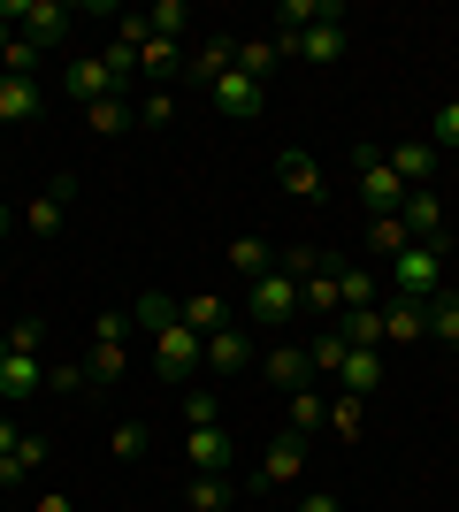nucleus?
<instances>
[{
	"label": "nucleus",
	"instance_id": "nucleus-1",
	"mask_svg": "<svg viewBox=\"0 0 459 512\" xmlns=\"http://www.w3.org/2000/svg\"><path fill=\"white\" fill-rule=\"evenodd\" d=\"M138 321L153 329V367H161L169 383H192V375H199V360H207V337H199V329H184L176 299L146 291V299H138Z\"/></svg>",
	"mask_w": 459,
	"mask_h": 512
},
{
	"label": "nucleus",
	"instance_id": "nucleus-2",
	"mask_svg": "<svg viewBox=\"0 0 459 512\" xmlns=\"http://www.w3.org/2000/svg\"><path fill=\"white\" fill-rule=\"evenodd\" d=\"M391 299H414V306H429V299H444L452 291V268H444V245H406V253L391 260Z\"/></svg>",
	"mask_w": 459,
	"mask_h": 512
},
{
	"label": "nucleus",
	"instance_id": "nucleus-3",
	"mask_svg": "<svg viewBox=\"0 0 459 512\" xmlns=\"http://www.w3.org/2000/svg\"><path fill=\"white\" fill-rule=\"evenodd\" d=\"M0 23H16V39H31L39 54H54V46H69L77 8H69V0H0Z\"/></svg>",
	"mask_w": 459,
	"mask_h": 512
},
{
	"label": "nucleus",
	"instance_id": "nucleus-4",
	"mask_svg": "<svg viewBox=\"0 0 459 512\" xmlns=\"http://www.w3.org/2000/svg\"><path fill=\"white\" fill-rule=\"evenodd\" d=\"M245 314L261 321V329H284L291 314H299V276H284V268H268L253 291H245Z\"/></svg>",
	"mask_w": 459,
	"mask_h": 512
},
{
	"label": "nucleus",
	"instance_id": "nucleus-5",
	"mask_svg": "<svg viewBox=\"0 0 459 512\" xmlns=\"http://www.w3.org/2000/svg\"><path fill=\"white\" fill-rule=\"evenodd\" d=\"M207 107H215V115H230V123H261L268 85H253L245 69H230V77H215V85H207Z\"/></svg>",
	"mask_w": 459,
	"mask_h": 512
},
{
	"label": "nucleus",
	"instance_id": "nucleus-6",
	"mask_svg": "<svg viewBox=\"0 0 459 512\" xmlns=\"http://www.w3.org/2000/svg\"><path fill=\"white\" fill-rule=\"evenodd\" d=\"M352 184H360V199H368L375 214H398V199H406V184H398V169L383 153H360V161H352Z\"/></svg>",
	"mask_w": 459,
	"mask_h": 512
},
{
	"label": "nucleus",
	"instance_id": "nucleus-7",
	"mask_svg": "<svg viewBox=\"0 0 459 512\" xmlns=\"http://www.w3.org/2000/svg\"><path fill=\"white\" fill-rule=\"evenodd\" d=\"M69 192H77V184H69V176H54V184H46L39 199H23V207H16V230L54 237V230H62V214H69Z\"/></svg>",
	"mask_w": 459,
	"mask_h": 512
},
{
	"label": "nucleus",
	"instance_id": "nucleus-8",
	"mask_svg": "<svg viewBox=\"0 0 459 512\" xmlns=\"http://www.w3.org/2000/svg\"><path fill=\"white\" fill-rule=\"evenodd\" d=\"M398 222H406L414 245H444V230H452V214H444L437 192H406V199H398Z\"/></svg>",
	"mask_w": 459,
	"mask_h": 512
},
{
	"label": "nucleus",
	"instance_id": "nucleus-9",
	"mask_svg": "<svg viewBox=\"0 0 459 512\" xmlns=\"http://www.w3.org/2000/svg\"><path fill=\"white\" fill-rule=\"evenodd\" d=\"M299 474H306V436L284 428V436L261 451V474H253V482H261V490H284V482H299Z\"/></svg>",
	"mask_w": 459,
	"mask_h": 512
},
{
	"label": "nucleus",
	"instance_id": "nucleus-10",
	"mask_svg": "<svg viewBox=\"0 0 459 512\" xmlns=\"http://www.w3.org/2000/svg\"><path fill=\"white\" fill-rule=\"evenodd\" d=\"M62 92H69V100H77V107H92V100H115V92H123V85H115V77H108V62H100V54H77V62L62 69Z\"/></svg>",
	"mask_w": 459,
	"mask_h": 512
},
{
	"label": "nucleus",
	"instance_id": "nucleus-11",
	"mask_svg": "<svg viewBox=\"0 0 459 512\" xmlns=\"http://www.w3.org/2000/svg\"><path fill=\"white\" fill-rule=\"evenodd\" d=\"M39 107H46V85H39V77H0V130L39 123Z\"/></svg>",
	"mask_w": 459,
	"mask_h": 512
},
{
	"label": "nucleus",
	"instance_id": "nucleus-12",
	"mask_svg": "<svg viewBox=\"0 0 459 512\" xmlns=\"http://www.w3.org/2000/svg\"><path fill=\"white\" fill-rule=\"evenodd\" d=\"M383 161L398 169V184H406V192H429V176H437V146H429V138H406V146H391Z\"/></svg>",
	"mask_w": 459,
	"mask_h": 512
},
{
	"label": "nucleus",
	"instance_id": "nucleus-13",
	"mask_svg": "<svg viewBox=\"0 0 459 512\" xmlns=\"http://www.w3.org/2000/svg\"><path fill=\"white\" fill-rule=\"evenodd\" d=\"M184 459L192 474H230V428H184Z\"/></svg>",
	"mask_w": 459,
	"mask_h": 512
},
{
	"label": "nucleus",
	"instance_id": "nucleus-14",
	"mask_svg": "<svg viewBox=\"0 0 459 512\" xmlns=\"http://www.w3.org/2000/svg\"><path fill=\"white\" fill-rule=\"evenodd\" d=\"M276 184H284L291 199H322V161L306 146H291V153H276Z\"/></svg>",
	"mask_w": 459,
	"mask_h": 512
},
{
	"label": "nucleus",
	"instance_id": "nucleus-15",
	"mask_svg": "<svg viewBox=\"0 0 459 512\" xmlns=\"http://www.w3.org/2000/svg\"><path fill=\"white\" fill-rule=\"evenodd\" d=\"M284 39V31H276ZM284 54H306V62H337L345 54V16H329V23H314V31H299V39H284Z\"/></svg>",
	"mask_w": 459,
	"mask_h": 512
},
{
	"label": "nucleus",
	"instance_id": "nucleus-16",
	"mask_svg": "<svg viewBox=\"0 0 459 512\" xmlns=\"http://www.w3.org/2000/svg\"><path fill=\"white\" fill-rule=\"evenodd\" d=\"M39 390H46L39 352H8V360H0V398H39Z\"/></svg>",
	"mask_w": 459,
	"mask_h": 512
},
{
	"label": "nucleus",
	"instance_id": "nucleus-17",
	"mask_svg": "<svg viewBox=\"0 0 459 512\" xmlns=\"http://www.w3.org/2000/svg\"><path fill=\"white\" fill-rule=\"evenodd\" d=\"M123 367H131V352H123V321H115V314H100V337H92V375L123 383Z\"/></svg>",
	"mask_w": 459,
	"mask_h": 512
},
{
	"label": "nucleus",
	"instance_id": "nucleus-18",
	"mask_svg": "<svg viewBox=\"0 0 459 512\" xmlns=\"http://www.w3.org/2000/svg\"><path fill=\"white\" fill-rule=\"evenodd\" d=\"M337 390H352V398H368V390H383V352H368V344H352L345 367H337Z\"/></svg>",
	"mask_w": 459,
	"mask_h": 512
},
{
	"label": "nucleus",
	"instance_id": "nucleus-19",
	"mask_svg": "<svg viewBox=\"0 0 459 512\" xmlns=\"http://www.w3.org/2000/svg\"><path fill=\"white\" fill-rule=\"evenodd\" d=\"M176 314H184V329H199V337L230 329V306H222V291H184V299H176Z\"/></svg>",
	"mask_w": 459,
	"mask_h": 512
},
{
	"label": "nucleus",
	"instance_id": "nucleus-20",
	"mask_svg": "<svg viewBox=\"0 0 459 512\" xmlns=\"http://www.w3.org/2000/svg\"><path fill=\"white\" fill-rule=\"evenodd\" d=\"M421 337H429V306H414V299L383 306V344H421Z\"/></svg>",
	"mask_w": 459,
	"mask_h": 512
},
{
	"label": "nucleus",
	"instance_id": "nucleus-21",
	"mask_svg": "<svg viewBox=\"0 0 459 512\" xmlns=\"http://www.w3.org/2000/svg\"><path fill=\"white\" fill-rule=\"evenodd\" d=\"M230 69H238V39H207L192 62H184V77H192V85H215V77H230Z\"/></svg>",
	"mask_w": 459,
	"mask_h": 512
},
{
	"label": "nucleus",
	"instance_id": "nucleus-22",
	"mask_svg": "<svg viewBox=\"0 0 459 512\" xmlns=\"http://www.w3.org/2000/svg\"><path fill=\"white\" fill-rule=\"evenodd\" d=\"M261 367H268V383H284V390H306V383H314V360H306V344H276Z\"/></svg>",
	"mask_w": 459,
	"mask_h": 512
},
{
	"label": "nucleus",
	"instance_id": "nucleus-23",
	"mask_svg": "<svg viewBox=\"0 0 459 512\" xmlns=\"http://www.w3.org/2000/svg\"><path fill=\"white\" fill-rule=\"evenodd\" d=\"M299 306H306V314H322V321L345 314V299H337V268H314V276L299 283Z\"/></svg>",
	"mask_w": 459,
	"mask_h": 512
},
{
	"label": "nucleus",
	"instance_id": "nucleus-24",
	"mask_svg": "<svg viewBox=\"0 0 459 512\" xmlns=\"http://www.w3.org/2000/svg\"><path fill=\"white\" fill-rule=\"evenodd\" d=\"M276 62H284V39H238V69L253 77V85H268Z\"/></svg>",
	"mask_w": 459,
	"mask_h": 512
},
{
	"label": "nucleus",
	"instance_id": "nucleus-25",
	"mask_svg": "<svg viewBox=\"0 0 459 512\" xmlns=\"http://www.w3.org/2000/svg\"><path fill=\"white\" fill-rule=\"evenodd\" d=\"M337 337H345V344H368V352H383V306H352V314H337Z\"/></svg>",
	"mask_w": 459,
	"mask_h": 512
},
{
	"label": "nucleus",
	"instance_id": "nucleus-26",
	"mask_svg": "<svg viewBox=\"0 0 459 512\" xmlns=\"http://www.w3.org/2000/svg\"><path fill=\"white\" fill-rule=\"evenodd\" d=\"M207 367H222V375L253 367V344H245V329H215V337H207Z\"/></svg>",
	"mask_w": 459,
	"mask_h": 512
},
{
	"label": "nucleus",
	"instance_id": "nucleus-27",
	"mask_svg": "<svg viewBox=\"0 0 459 512\" xmlns=\"http://www.w3.org/2000/svg\"><path fill=\"white\" fill-rule=\"evenodd\" d=\"M406 245H414V237H406V222H398V214H375V222H368V253L383 260V268H391Z\"/></svg>",
	"mask_w": 459,
	"mask_h": 512
},
{
	"label": "nucleus",
	"instance_id": "nucleus-28",
	"mask_svg": "<svg viewBox=\"0 0 459 512\" xmlns=\"http://www.w3.org/2000/svg\"><path fill=\"white\" fill-rule=\"evenodd\" d=\"M138 77H184V54H176V39H161V31H153V39L138 46Z\"/></svg>",
	"mask_w": 459,
	"mask_h": 512
},
{
	"label": "nucleus",
	"instance_id": "nucleus-29",
	"mask_svg": "<svg viewBox=\"0 0 459 512\" xmlns=\"http://www.w3.org/2000/svg\"><path fill=\"white\" fill-rule=\"evenodd\" d=\"M230 276H245V283L268 276V237H230Z\"/></svg>",
	"mask_w": 459,
	"mask_h": 512
},
{
	"label": "nucleus",
	"instance_id": "nucleus-30",
	"mask_svg": "<svg viewBox=\"0 0 459 512\" xmlns=\"http://www.w3.org/2000/svg\"><path fill=\"white\" fill-rule=\"evenodd\" d=\"M222 505H230V474H192L184 512H222Z\"/></svg>",
	"mask_w": 459,
	"mask_h": 512
},
{
	"label": "nucleus",
	"instance_id": "nucleus-31",
	"mask_svg": "<svg viewBox=\"0 0 459 512\" xmlns=\"http://www.w3.org/2000/svg\"><path fill=\"white\" fill-rule=\"evenodd\" d=\"M85 123H92V138H123V130H131V107H123V92H115V100H92V107H85Z\"/></svg>",
	"mask_w": 459,
	"mask_h": 512
},
{
	"label": "nucleus",
	"instance_id": "nucleus-32",
	"mask_svg": "<svg viewBox=\"0 0 459 512\" xmlns=\"http://www.w3.org/2000/svg\"><path fill=\"white\" fill-rule=\"evenodd\" d=\"M329 428H337V436H345V444H360V428H368V398H329Z\"/></svg>",
	"mask_w": 459,
	"mask_h": 512
},
{
	"label": "nucleus",
	"instance_id": "nucleus-33",
	"mask_svg": "<svg viewBox=\"0 0 459 512\" xmlns=\"http://www.w3.org/2000/svg\"><path fill=\"white\" fill-rule=\"evenodd\" d=\"M345 352H352V344H345V337H337V321H329L322 337L306 344V360H314V375H337V367H345Z\"/></svg>",
	"mask_w": 459,
	"mask_h": 512
},
{
	"label": "nucleus",
	"instance_id": "nucleus-34",
	"mask_svg": "<svg viewBox=\"0 0 459 512\" xmlns=\"http://www.w3.org/2000/svg\"><path fill=\"white\" fill-rule=\"evenodd\" d=\"M375 291H383V283H375L368 268H337V299H345V314H352V306H375Z\"/></svg>",
	"mask_w": 459,
	"mask_h": 512
},
{
	"label": "nucleus",
	"instance_id": "nucleus-35",
	"mask_svg": "<svg viewBox=\"0 0 459 512\" xmlns=\"http://www.w3.org/2000/svg\"><path fill=\"white\" fill-rule=\"evenodd\" d=\"M322 421H329V398H322V390H314V383L291 390V428L306 436V428H322Z\"/></svg>",
	"mask_w": 459,
	"mask_h": 512
},
{
	"label": "nucleus",
	"instance_id": "nucleus-36",
	"mask_svg": "<svg viewBox=\"0 0 459 512\" xmlns=\"http://www.w3.org/2000/svg\"><path fill=\"white\" fill-rule=\"evenodd\" d=\"M39 459H46V444H39V436H23L16 451H0V482H23V474L39 467Z\"/></svg>",
	"mask_w": 459,
	"mask_h": 512
},
{
	"label": "nucleus",
	"instance_id": "nucleus-37",
	"mask_svg": "<svg viewBox=\"0 0 459 512\" xmlns=\"http://www.w3.org/2000/svg\"><path fill=\"white\" fill-rule=\"evenodd\" d=\"M429 337H437V344H459V291L429 299Z\"/></svg>",
	"mask_w": 459,
	"mask_h": 512
},
{
	"label": "nucleus",
	"instance_id": "nucleus-38",
	"mask_svg": "<svg viewBox=\"0 0 459 512\" xmlns=\"http://www.w3.org/2000/svg\"><path fill=\"white\" fill-rule=\"evenodd\" d=\"M146 436H153V428H146V421H115V436H108V451H115V459H146Z\"/></svg>",
	"mask_w": 459,
	"mask_h": 512
},
{
	"label": "nucleus",
	"instance_id": "nucleus-39",
	"mask_svg": "<svg viewBox=\"0 0 459 512\" xmlns=\"http://www.w3.org/2000/svg\"><path fill=\"white\" fill-rule=\"evenodd\" d=\"M184 428H222V398L215 390H192V398H184Z\"/></svg>",
	"mask_w": 459,
	"mask_h": 512
},
{
	"label": "nucleus",
	"instance_id": "nucleus-40",
	"mask_svg": "<svg viewBox=\"0 0 459 512\" xmlns=\"http://www.w3.org/2000/svg\"><path fill=\"white\" fill-rule=\"evenodd\" d=\"M429 146H459V100L437 107V138H429Z\"/></svg>",
	"mask_w": 459,
	"mask_h": 512
},
{
	"label": "nucleus",
	"instance_id": "nucleus-41",
	"mask_svg": "<svg viewBox=\"0 0 459 512\" xmlns=\"http://www.w3.org/2000/svg\"><path fill=\"white\" fill-rule=\"evenodd\" d=\"M0 337H8V352H39V321H8Z\"/></svg>",
	"mask_w": 459,
	"mask_h": 512
},
{
	"label": "nucleus",
	"instance_id": "nucleus-42",
	"mask_svg": "<svg viewBox=\"0 0 459 512\" xmlns=\"http://www.w3.org/2000/svg\"><path fill=\"white\" fill-rule=\"evenodd\" d=\"M299 512H345V505H337L329 490H306V497H299Z\"/></svg>",
	"mask_w": 459,
	"mask_h": 512
},
{
	"label": "nucleus",
	"instance_id": "nucleus-43",
	"mask_svg": "<svg viewBox=\"0 0 459 512\" xmlns=\"http://www.w3.org/2000/svg\"><path fill=\"white\" fill-rule=\"evenodd\" d=\"M31 512H69V497H62V490H46V497H39Z\"/></svg>",
	"mask_w": 459,
	"mask_h": 512
},
{
	"label": "nucleus",
	"instance_id": "nucleus-44",
	"mask_svg": "<svg viewBox=\"0 0 459 512\" xmlns=\"http://www.w3.org/2000/svg\"><path fill=\"white\" fill-rule=\"evenodd\" d=\"M16 444H23V428H16V421H0V451H16Z\"/></svg>",
	"mask_w": 459,
	"mask_h": 512
},
{
	"label": "nucleus",
	"instance_id": "nucleus-45",
	"mask_svg": "<svg viewBox=\"0 0 459 512\" xmlns=\"http://www.w3.org/2000/svg\"><path fill=\"white\" fill-rule=\"evenodd\" d=\"M8 230H16V207H8V192H0V237H8Z\"/></svg>",
	"mask_w": 459,
	"mask_h": 512
},
{
	"label": "nucleus",
	"instance_id": "nucleus-46",
	"mask_svg": "<svg viewBox=\"0 0 459 512\" xmlns=\"http://www.w3.org/2000/svg\"><path fill=\"white\" fill-rule=\"evenodd\" d=\"M0 360H8V337H0Z\"/></svg>",
	"mask_w": 459,
	"mask_h": 512
},
{
	"label": "nucleus",
	"instance_id": "nucleus-47",
	"mask_svg": "<svg viewBox=\"0 0 459 512\" xmlns=\"http://www.w3.org/2000/svg\"><path fill=\"white\" fill-rule=\"evenodd\" d=\"M0 46H8V23H0Z\"/></svg>",
	"mask_w": 459,
	"mask_h": 512
},
{
	"label": "nucleus",
	"instance_id": "nucleus-48",
	"mask_svg": "<svg viewBox=\"0 0 459 512\" xmlns=\"http://www.w3.org/2000/svg\"><path fill=\"white\" fill-rule=\"evenodd\" d=\"M452 230H459V214H452Z\"/></svg>",
	"mask_w": 459,
	"mask_h": 512
},
{
	"label": "nucleus",
	"instance_id": "nucleus-49",
	"mask_svg": "<svg viewBox=\"0 0 459 512\" xmlns=\"http://www.w3.org/2000/svg\"><path fill=\"white\" fill-rule=\"evenodd\" d=\"M452 291H459V283H452Z\"/></svg>",
	"mask_w": 459,
	"mask_h": 512
}]
</instances>
